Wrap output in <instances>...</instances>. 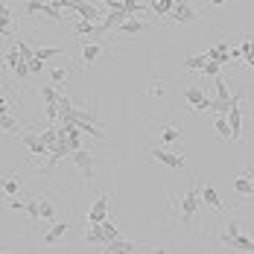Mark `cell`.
<instances>
[{"mask_svg":"<svg viewBox=\"0 0 254 254\" xmlns=\"http://www.w3.org/2000/svg\"><path fill=\"white\" fill-rule=\"evenodd\" d=\"M70 161L76 164L79 176H82V184L88 187L91 184V178H94V167H97V158L91 149H76V152H70Z\"/></svg>","mask_w":254,"mask_h":254,"instance_id":"6da1fadb","label":"cell"},{"mask_svg":"<svg viewBox=\"0 0 254 254\" xmlns=\"http://www.w3.org/2000/svg\"><path fill=\"white\" fill-rule=\"evenodd\" d=\"M199 204H202V196H199V190H196V187H187V193L181 196V210H178V222H181V225H190V219L196 216Z\"/></svg>","mask_w":254,"mask_h":254,"instance_id":"7a4b0ae2","label":"cell"},{"mask_svg":"<svg viewBox=\"0 0 254 254\" xmlns=\"http://www.w3.org/2000/svg\"><path fill=\"white\" fill-rule=\"evenodd\" d=\"M149 158L158 161V164H164V167H170V170H184V167H187V158H184V155L170 152V149H161V146L149 149Z\"/></svg>","mask_w":254,"mask_h":254,"instance_id":"3957f363","label":"cell"},{"mask_svg":"<svg viewBox=\"0 0 254 254\" xmlns=\"http://www.w3.org/2000/svg\"><path fill=\"white\" fill-rule=\"evenodd\" d=\"M108 207H111V196L108 193H100L97 202L91 204V210H88V225H102L108 219Z\"/></svg>","mask_w":254,"mask_h":254,"instance_id":"277c9868","label":"cell"},{"mask_svg":"<svg viewBox=\"0 0 254 254\" xmlns=\"http://www.w3.org/2000/svg\"><path fill=\"white\" fill-rule=\"evenodd\" d=\"M170 18H173L176 24H184V26H187V24H196V21H199V12H196V9H193L187 0H176V9L170 12Z\"/></svg>","mask_w":254,"mask_h":254,"instance_id":"5b68a950","label":"cell"},{"mask_svg":"<svg viewBox=\"0 0 254 254\" xmlns=\"http://www.w3.org/2000/svg\"><path fill=\"white\" fill-rule=\"evenodd\" d=\"M21 140H24V146L29 149V155H32V158H50V146L41 140V134L26 131V134H21Z\"/></svg>","mask_w":254,"mask_h":254,"instance_id":"8992f818","label":"cell"},{"mask_svg":"<svg viewBox=\"0 0 254 254\" xmlns=\"http://www.w3.org/2000/svg\"><path fill=\"white\" fill-rule=\"evenodd\" d=\"M184 100L193 105V111L196 114H204V111H210V97L204 94V91H199V88H184Z\"/></svg>","mask_w":254,"mask_h":254,"instance_id":"52a82bcc","label":"cell"},{"mask_svg":"<svg viewBox=\"0 0 254 254\" xmlns=\"http://www.w3.org/2000/svg\"><path fill=\"white\" fill-rule=\"evenodd\" d=\"M102 56H105V47H102V44L85 41V47H82V67H97Z\"/></svg>","mask_w":254,"mask_h":254,"instance_id":"ba28073f","label":"cell"},{"mask_svg":"<svg viewBox=\"0 0 254 254\" xmlns=\"http://www.w3.org/2000/svg\"><path fill=\"white\" fill-rule=\"evenodd\" d=\"M67 231H70V216H67V219H56L50 228L44 231V246H56Z\"/></svg>","mask_w":254,"mask_h":254,"instance_id":"9c48e42d","label":"cell"},{"mask_svg":"<svg viewBox=\"0 0 254 254\" xmlns=\"http://www.w3.org/2000/svg\"><path fill=\"white\" fill-rule=\"evenodd\" d=\"M137 249H140L137 240H111L102 246V254H134Z\"/></svg>","mask_w":254,"mask_h":254,"instance_id":"30bf717a","label":"cell"},{"mask_svg":"<svg viewBox=\"0 0 254 254\" xmlns=\"http://www.w3.org/2000/svg\"><path fill=\"white\" fill-rule=\"evenodd\" d=\"M73 12H79V18H82V21H88V24H102V18H105V12H102V9H97L94 3H85V0L79 3Z\"/></svg>","mask_w":254,"mask_h":254,"instance_id":"8fae6325","label":"cell"},{"mask_svg":"<svg viewBox=\"0 0 254 254\" xmlns=\"http://www.w3.org/2000/svg\"><path fill=\"white\" fill-rule=\"evenodd\" d=\"M126 21H128V12H123V9H120V12H114V9H111V12H105V18H102L100 26H102V32H111V29L117 32Z\"/></svg>","mask_w":254,"mask_h":254,"instance_id":"7c38bea8","label":"cell"},{"mask_svg":"<svg viewBox=\"0 0 254 254\" xmlns=\"http://www.w3.org/2000/svg\"><path fill=\"white\" fill-rule=\"evenodd\" d=\"M228 123H231V140H240L243 137V108H240V102L231 108Z\"/></svg>","mask_w":254,"mask_h":254,"instance_id":"4fadbf2b","label":"cell"},{"mask_svg":"<svg viewBox=\"0 0 254 254\" xmlns=\"http://www.w3.org/2000/svg\"><path fill=\"white\" fill-rule=\"evenodd\" d=\"M199 196H202V202L207 204V207H213V210H222V199H219V193H216L210 184H202V187H199Z\"/></svg>","mask_w":254,"mask_h":254,"instance_id":"5bb4252c","label":"cell"},{"mask_svg":"<svg viewBox=\"0 0 254 254\" xmlns=\"http://www.w3.org/2000/svg\"><path fill=\"white\" fill-rule=\"evenodd\" d=\"M240 100H243V97H231V100H210V111H213L216 117H228L231 108H234Z\"/></svg>","mask_w":254,"mask_h":254,"instance_id":"9a60e30c","label":"cell"},{"mask_svg":"<svg viewBox=\"0 0 254 254\" xmlns=\"http://www.w3.org/2000/svg\"><path fill=\"white\" fill-rule=\"evenodd\" d=\"M85 243H88V246H105L108 237L102 234V225H88V228H85Z\"/></svg>","mask_w":254,"mask_h":254,"instance_id":"2e32d148","label":"cell"},{"mask_svg":"<svg viewBox=\"0 0 254 254\" xmlns=\"http://www.w3.org/2000/svg\"><path fill=\"white\" fill-rule=\"evenodd\" d=\"M234 190L240 193V196H254V184L249 173H240V176H234Z\"/></svg>","mask_w":254,"mask_h":254,"instance_id":"e0dca14e","label":"cell"},{"mask_svg":"<svg viewBox=\"0 0 254 254\" xmlns=\"http://www.w3.org/2000/svg\"><path fill=\"white\" fill-rule=\"evenodd\" d=\"M178 140H184L181 126H161V143H178Z\"/></svg>","mask_w":254,"mask_h":254,"instance_id":"ac0fdd59","label":"cell"},{"mask_svg":"<svg viewBox=\"0 0 254 254\" xmlns=\"http://www.w3.org/2000/svg\"><path fill=\"white\" fill-rule=\"evenodd\" d=\"M207 62H216V64H228L231 56H228V44H216L207 50Z\"/></svg>","mask_w":254,"mask_h":254,"instance_id":"d6986e66","label":"cell"},{"mask_svg":"<svg viewBox=\"0 0 254 254\" xmlns=\"http://www.w3.org/2000/svg\"><path fill=\"white\" fill-rule=\"evenodd\" d=\"M73 32H79L82 38H94V35H102V26L100 24H88V21H79V24H73Z\"/></svg>","mask_w":254,"mask_h":254,"instance_id":"ffe728a7","label":"cell"},{"mask_svg":"<svg viewBox=\"0 0 254 254\" xmlns=\"http://www.w3.org/2000/svg\"><path fill=\"white\" fill-rule=\"evenodd\" d=\"M146 29H149V24H143V21H137V18H128L117 32H123V35H134V32H146Z\"/></svg>","mask_w":254,"mask_h":254,"instance_id":"44dd1931","label":"cell"},{"mask_svg":"<svg viewBox=\"0 0 254 254\" xmlns=\"http://www.w3.org/2000/svg\"><path fill=\"white\" fill-rule=\"evenodd\" d=\"M0 190L12 199V196H21V181L18 178H12V176H6L3 181H0Z\"/></svg>","mask_w":254,"mask_h":254,"instance_id":"7402d4cb","label":"cell"},{"mask_svg":"<svg viewBox=\"0 0 254 254\" xmlns=\"http://www.w3.org/2000/svg\"><path fill=\"white\" fill-rule=\"evenodd\" d=\"M38 216H41L44 222H56V207H53V202L41 199V196H38Z\"/></svg>","mask_w":254,"mask_h":254,"instance_id":"603a6c76","label":"cell"},{"mask_svg":"<svg viewBox=\"0 0 254 254\" xmlns=\"http://www.w3.org/2000/svg\"><path fill=\"white\" fill-rule=\"evenodd\" d=\"M149 9H152L155 15H161V18H164V15H170V12L176 9V0H152V3H149Z\"/></svg>","mask_w":254,"mask_h":254,"instance_id":"cb8c5ba5","label":"cell"},{"mask_svg":"<svg viewBox=\"0 0 254 254\" xmlns=\"http://www.w3.org/2000/svg\"><path fill=\"white\" fill-rule=\"evenodd\" d=\"M204 64H207V53H199V56H187V59H184V67H187V70H202Z\"/></svg>","mask_w":254,"mask_h":254,"instance_id":"d4e9b609","label":"cell"},{"mask_svg":"<svg viewBox=\"0 0 254 254\" xmlns=\"http://www.w3.org/2000/svg\"><path fill=\"white\" fill-rule=\"evenodd\" d=\"M41 15H47L50 21H56V24H64V15H62V9L59 6H53L50 0H44V9H41Z\"/></svg>","mask_w":254,"mask_h":254,"instance_id":"484cf974","label":"cell"},{"mask_svg":"<svg viewBox=\"0 0 254 254\" xmlns=\"http://www.w3.org/2000/svg\"><path fill=\"white\" fill-rule=\"evenodd\" d=\"M21 123L12 117V114H0V131H9V134H18Z\"/></svg>","mask_w":254,"mask_h":254,"instance_id":"4316f807","label":"cell"},{"mask_svg":"<svg viewBox=\"0 0 254 254\" xmlns=\"http://www.w3.org/2000/svg\"><path fill=\"white\" fill-rule=\"evenodd\" d=\"M213 128H216V134H219L222 140H231V123H228V117H216V120H213Z\"/></svg>","mask_w":254,"mask_h":254,"instance_id":"83f0119b","label":"cell"},{"mask_svg":"<svg viewBox=\"0 0 254 254\" xmlns=\"http://www.w3.org/2000/svg\"><path fill=\"white\" fill-rule=\"evenodd\" d=\"M234 249H237V252H246V254H254V240L246 237V234H240V237L234 240Z\"/></svg>","mask_w":254,"mask_h":254,"instance_id":"f1b7e54d","label":"cell"},{"mask_svg":"<svg viewBox=\"0 0 254 254\" xmlns=\"http://www.w3.org/2000/svg\"><path fill=\"white\" fill-rule=\"evenodd\" d=\"M216 100H231V88H228V79L225 76H216Z\"/></svg>","mask_w":254,"mask_h":254,"instance_id":"f546056e","label":"cell"},{"mask_svg":"<svg viewBox=\"0 0 254 254\" xmlns=\"http://www.w3.org/2000/svg\"><path fill=\"white\" fill-rule=\"evenodd\" d=\"M62 53H64V47H38L32 59H41V62H44V59H53V56H62Z\"/></svg>","mask_w":254,"mask_h":254,"instance_id":"4dcf8cb0","label":"cell"},{"mask_svg":"<svg viewBox=\"0 0 254 254\" xmlns=\"http://www.w3.org/2000/svg\"><path fill=\"white\" fill-rule=\"evenodd\" d=\"M64 79H70V70H64V67H53L50 70V82L53 85H64Z\"/></svg>","mask_w":254,"mask_h":254,"instance_id":"1f68e13d","label":"cell"},{"mask_svg":"<svg viewBox=\"0 0 254 254\" xmlns=\"http://www.w3.org/2000/svg\"><path fill=\"white\" fill-rule=\"evenodd\" d=\"M102 234L108 237V243H111V240H120V231H117V225H114L111 219H105V222H102Z\"/></svg>","mask_w":254,"mask_h":254,"instance_id":"d6a6232c","label":"cell"},{"mask_svg":"<svg viewBox=\"0 0 254 254\" xmlns=\"http://www.w3.org/2000/svg\"><path fill=\"white\" fill-rule=\"evenodd\" d=\"M15 50L21 53V59H24V62H29V59H32V56H35V50H32V47H29V44H26V41H21V38H18V41H15Z\"/></svg>","mask_w":254,"mask_h":254,"instance_id":"836d02e7","label":"cell"},{"mask_svg":"<svg viewBox=\"0 0 254 254\" xmlns=\"http://www.w3.org/2000/svg\"><path fill=\"white\" fill-rule=\"evenodd\" d=\"M26 213H29V222H41V216H38V196L26 202Z\"/></svg>","mask_w":254,"mask_h":254,"instance_id":"e575fe53","label":"cell"},{"mask_svg":"<svg viewBox=\"0 0 254 254\" xmlns=\"http://www.w3.org/2000/svg\"><path fill=\"white\" fill-rule=\"evenodd\" d=\"M44 9V0H26V6H24V15H38Z\"/></svg>","mask_w":254,"mask_h":254,"instance_id":"d590c367","label":"cell"},{"mask_svg":"<svg viewBox=\"0 0 254 254\" xmlns=\"http://www.w3.org/2000/svg\"><path fill=\"white\" fill-rule=\"evenodd\" d=\"M12 73H15V79H21V82H24V79L29 76V64H26L24 59H21V62H18V64L12 67Z\"/></svg>","mask_w":254,"mask_h":254,"instance_id":"8d00e7d4","label":"cell"},{"mask_svg":"<svg viewBox=\"0 0 254 254\" xmlns=\"http://www.w3.org/2000/svg\"><path fill=\"white\" fill-rule=\"evenodd\" d=\"M56 105H59V114H62V117H67V114H70V111L76 108V105L67 100V97H59V102H56Z\"/></svg>","mask_w":254,"mask_h":254,"instance_id":"74e56055","label":"cell"},{"mask_svg":"<svg viewBox=\"0 0 254 254\" xmlns=\"http://www.w3.org/2000/svg\"><path fill=\"white\" fill-rule=\"evenodd\" d=\"M123 9L128 12V18H137V12H143V6L137 0H123Z\"/></svg>","mask_w":254,"mask_h":254,"instance_id":"f35d334b","label":"cell"},{"mask_svg":"<svg viewBox=\"0 0 254 254\" xmlns=\"http://www.w3.org/2000/svg\"><path fill=\"white\" fill-rule=\"evenodd\" d=\"M149 97L164 100V82H161V79H152V85H149Z\"/></svg>","mask_w":254,"mask_h":254,"instance_id":"ab89813d","label":"cell"},{"mask_svg":"<svg viewBox=\"0 0 254 254\" xmlns=\"http://www.w3.org/2000/svg\"><path fill=\"white\" fill-rule=\"evenodd\" d=\"M41 100H44V105H56L59 102V94L53 88H41Z\"/></svg>","mask_w":254,"mask_h":254,"instance_id":"60d3db41","label":"cell"},{"mask_svg":"<svg viewBox=\"0 0 254 254\" xmlns=\"http://www.w3.org/2000/svg\"><path fill=\"white\" fill-rule=\"evenodd\" d=\"M219 67H222V64H216V62H207V64L202 67V73H204V76H210V79H216V76H219Z\"/></svg>","mask_w":254,"mask_h":254,"instance_id":"b9f144b4","label":"cell"},{"mask_svg":"<svg viewBox=\"0 0 254 254\" xmlns=\"http://www.w3.org/2000/svg\"><path fill=\"white\" fill-rule=\"evenodd\" d=\"M216 240H219V246H225V249H234V240H237V237H234V234H228V231H222Z\"/></svg>","mask_w":254,"mask_h":254,"instance_id":"7bdbcfd3","label":"cell"},{"mask_svg":"<svg viewBox=\"0 0 254 254\" xmlns=\"http://www.w3.org/2000/svg\"><path fill=\"white\" fill-rule=\"evenodd\" d=\"M26 64H29V73H41V70H44V62H41V59H29Z\"/></svg>","mask_w":254,"mask_h":254,"instance_id":"ee69618b","label":"cell"},{"mask_svg":"<svg viewBox=\"0 0 254 254\" xmlns=\"http://www.w3.org/2000/svg\"><path fill=\"white\" fill-rule=\"evenodd\" d=\"M9 207H12V210H26V202H21V199H15V196H12V199H9Z\"/></svg>","mask_w":254,"mask_h":254,"instance_id":"f6af8a7d","label":"cell"},{"mask_svg":"<svg viewBox=\"0 0 254 254\" xmlns=\"http://www.w3.org/2000/svg\"><path fill=\"white\" fill-rule=\"evenodd\" d=\"M9 26H12V18H0V38L9 32Z\"/></svg>","mask_w":254,"mask_h":254,"instance_id":"bcb514c9","label":"cell"},{"mask_svg":"<svg viewBox=\"0 0 254 254\" xmlns=\"http://www.w3.org/2000/svg\"><path fill=\"white\" fill-rule=\"evenodd\" d=\"M44 108H47V117H50V120L62 117V114H59V105H44Z\"/></svg>","mask_w":254,"mask_h":254,"instance_id":"7dc6e473","label":"cell"},{"mask_svg":"<svg viewBox=\"0 0 254 254\" xmlns=\"http://www.w3.org/2000/svg\"><path fill=\"white\" fill-rule=\"evenodd\" d=\"M0 114H9V102H6V94L0 91Z\"/></svg>","mask_w":254,"mask_h":254,"instance_id":"c3c4849f","label":"cell"},{"mask_svg":"<svg viewBox=\"0 0 254 254\" xmlns=\"http://www.w3.org/2000/svg\"><path fill=\"white\" fill-rule=\"evenodd\" d=\"M0 18H12V9L6 3H0Z\"/></svg>","mask_w":254,"mask_h":254,"instance_id":"681fc988","label":"cell"},{"mask_svg":"<svg viewBox=\"0 0 254 254\" xmlns=\"http://www.w3.org/2000/svg\"><path fill=\"white\" fill-rule=\"evenodd\" d=\"M228 234H234V237H240V225H237V222H228Z\"/></svg>","mask_w":254,"mask_h":254,"instance_id":"f907efd6","label":"cell"},{"mask_svg":"<svg viewBox=\"0 0 254 254\" xmlns=\"http://www.w3.org/2000/svg\"><path fill=\"white\" fill-rule=\"evenodd\" d=\"M246 64H249V67H254V53H249V56H246Z\"/></svg>","mask_w":254,"mask_h":254,"instance_id":"816d5d0a","label":"cell"},{"mask_svg":"<svg viewBox=\"0 0 254 254\" xmlns=\"http://www.w3.org/2000/svg\"><path fill=\"white\" fill-rule=\"evenodd\" d=\"M228 0H210V6H225Z\"/></svg>","mask_w":254,"mask_h":254,"instance_id":"f5cc1de1","label":"cell"},{"mask_svg":"<svg viewBox=\"0 0 254 254\" xmlns=\"http://www.w3.org/2000/svg\"><path fill=\"white\" fill-rule=\"evenodd\" d=\"M155 254H167V249H164V246H161V249H158V252H155Z\"/></svg>","mask_w":254,"mask_h":254,"instance_id":"db71d44e","label":"cell"},{"mask_svg":"<svg viewBox=\"0 0 254 254\" xmlns=\"http://www.w3.org/2000/svg\"><path fill=\"white\" fill-rule=\"evenodd\" d=\"M0 254H18V252H0Z\"/></svg>","mask_w":254,"mask_h":254,"instance_id":"11a10c76","label":"cell"},{"mask_svg":"<svg viewBox=\"0 0 254 254\" xmlns=\"http://www.w3.org/2000/svg\"><path fill=\"white\" fill-rule=\"evenodd\" d=\"M249 178H252V184H254V176H249Z\"/></svg>","mask_w":254,"mask_h":254,"instance_id":"9f6ffc18","label":"cell"}]
</instances>
